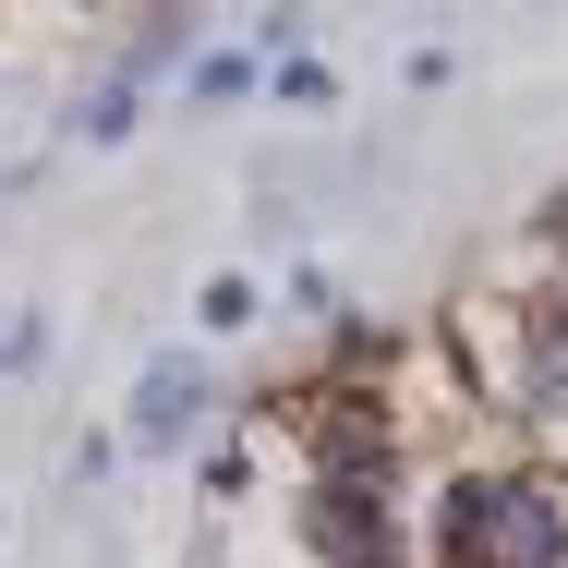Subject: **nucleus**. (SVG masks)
I'll return each mask as SVG.
<instances>
[{
  "mask_svg": "<svg viewBox=\"0 0 568 568\" xmlns=\"http://www.w3.org/2000/svg\"><path fill=\"white\" fill-rule=\"evenodd\" d=\"M448 568H568V508L520 471H471L448 484Z\"/></svg>",
  "mask_w": 568,
  "mask_h": 568,
  "instance_id": "nucleus-1",
  "label": "nucleus"
},
{
  "mask_svg": "<svg viewBox=\"0 0 568 568\" xmlns=\"http://www.w3.org/2000/svg\"><path fill=\"white\" fill-rule=\"evenodd\" d=\"M387 412L375 399H339V412H315V484H387Z\"/></svg>",
  "mask_w": 568,
  "mask_h": 568,
  "instance_id": "nucleus-3",
  "label": "nucleus"
},
{
  "mask_svg": "<svg viewBox=\"0 0 568 568\" xmlns=\"http://www.w3.org/2000/svg\"><path fill=\"white\" fill-rule=\"evenodd\" d=\"M508 399H520L532 424H557V412H568V303L520 315V363H508Z\"/></svg>",
  "mask_w": 568,
  "mask_h": 568,
  "instance_id": "nucleus-4",
  "label": "nucleus"
},
{
  "mask_svg": "<svg viewBox=\"0 0 568 568\" xmlns=\"http://www.w3.org/2000/svg\"><path fill=\"white\" fill-rule=\"evenodd\" d=\"M194 399H206V363H194V351H170V363L145 375V399H133V436H145V448H170V436L194 424Z\"/></svg>",
  "mask_w": 568,
  "mask_h": 568,
  "instance_id": "nucleus-5",
  "label": "nucleus"
},
{
  "mask_svg": "<svg viewBox=\"0 0 568 568\" xmlns=\"http://www.w3.org/2000/svg\"><path fill=\"white\" fill-rule=\"evenodd\" d=\"M303 532H315V557H327V568H399V520H387V484H315Z\"/></svg>",
  "mask_w": 568,
  "mask_h": 568,
  "instance_id": "nucleus-2",
  "label": "nucleus"
}]
</instances>
